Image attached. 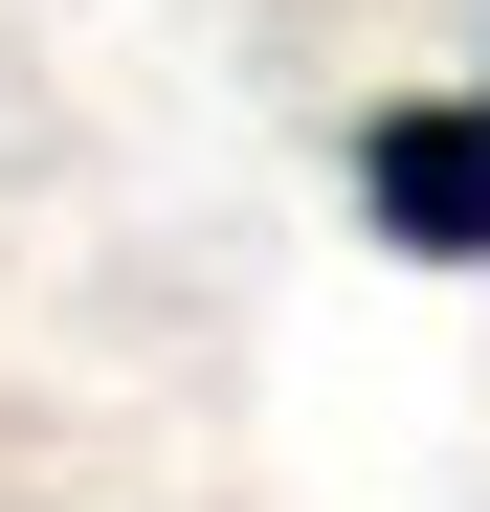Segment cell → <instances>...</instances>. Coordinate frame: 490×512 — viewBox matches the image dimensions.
<instances>
[{
	"label": "cell",
	"mask_w": 490,
	"mask_h": 512,
	"mask_svg": "<svg viewBox=\"0 0 490 512\" xmlns=\"http://www.w3.org/2000/svg\"><path fill=\"white\" fill-rule=\"evenodd\" d=\"M357 223L401 268H490V90H379L357 112Z\"/></svg>",
	"instance_id": "1"
}]
</instances>
